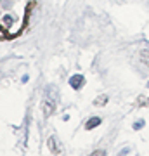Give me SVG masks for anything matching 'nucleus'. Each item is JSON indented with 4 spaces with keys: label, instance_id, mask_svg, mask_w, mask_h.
Here are the masks:
<instances>
[{
    "label": "nucleus",
    "instance_id": "7ed1b4c3",
    "mask_svg": "<svg viewBox=\"0 0 149 156\" xmlns=\"http://www.w3.org/2000/svg\"><path fill=\"white\" fill-rule=\"evenodd\" d=\"M99 125H101V118L99 116H94V118H90V120L85 123V128H87V130H92V128L99 127Z\"/></svg>",
    "mask_w": 149,
    "mask_h": 156
},
{
    "label": "nucleus",
    "instance_id": "423d86ee",
    "mask_svg": "<svg viewBox=\"0 0 149 156\" xmlns=\"http://www.w3.org/2000/svg\"><path fill=\"white\" fill-rule=\"evenodd\" d=\"M12 23H14V17H12V16H9V14L4 16V24H5V28H11Z\"/></svg>",
    "mask_w": 149,
    "mask_h": 156
},
{
    "label": "nucleus",
    "instance_id": "f03ea898",
    "mask_svg": "<svg viewBox=\"0 0 149 156\" xmlns=\"http://www.w3.org/2000/svg\"><path fill=\"white\" fill-rule=\"evenodd\" d=\"M49 147H50V151H52V153H61L62 146H61V142L57 140V137H55V135H50V137H49Z\"/></svg>",
    "mask_w": 149,
    "mask_h": 156
},
{
    "label": "nucleus",
    "instance_id": "0eeeda50",
    "mask_svg": "<svg viewBox=\"0 0 149 156\" xmlns=\"http://www.w3.org/2000/svg\"><path fill=\"white\" fill-rule=\"evenodd\" d=\"M14 5V0H2V7L4 9H11Z\"/></svg>",
    "mask_w": 149,
    "mask_h": 156
},
{
    "label": "nucleus",
    "instance_id": "39448f33",
    "mask_svg": "<svg viewBox=\"0 0 149 156\" xmlns=\"http://www.w3.org/2000/svg\"><path fill=\"white\" fill-rule=\"evenodd\" d=\"M106 102H108V95H99V97H97V99L94 101L95 106H104Z\"/></svg>",
    "mask_w": 149,
    "mask_h": 156
},
{
    "label": "nucleus",
    "instance_id": "f8f14e48",
    "mask_svg": "<svg viewBox=\"0 0 149 156\" xmlns=\"http://www.w3.org/2000/svg\"><path fill=\"white\" fill-rule=\"evenodd\" d=\"M147 87H149V82H147Z\"/></svg>",
    "mask_w": 149,
    "mask_h": 156
},
{
    "label": "nucleus",
    "instance_id": "9b49d317",
    "mask_svg": "<svg viewBox=\"0 0 149 156\" xmlns=\"http://www.w3.org/2000/svg\"><path fill=\"white\" fill-rule=\"evenodd\" d=\"M4 37H5V33H4V31L0 30V38H4Z\"/></svg>",
    "mask_w": 149,
    "mask_h": 156
},
{
    "label": "nucleus",
    "instance_id": "9d476101",
    "mask_svg": "<svg viewBox=\"0 0 149 156\" xmlns=\"http://www.w3.org/2000/svg\"><path fill=\"white\" fill-rule=\"evenodd\" d=\"M92 154H94V156H99V154H102V156H104L106 153H104V151H94V153H92Z\"/></svg>",
    "mask_w": 149,
    "mask_h": 156
},
{
    "label": "nucleus",
    "instance_id": "f257e3e1",
    "mask_svg": "<svg viewBox=\"0 0 149 156\" xmlns=\"http://www.w3.org/2000/svg\"><path fill=\"white\" fill-rule=\"evenodd\" d=\"M83 83H85V78H83V75H73L71 78H69V87L75 90H80L83 87Z\"/></svg>",
    "mask_w": 149,
    "mask_h": 156
},
{
    "label": "nucleus",
    "instance_id": "1a4fd4ad",
    "mask_svg": "<svg viewBox=\"0 0 149 156\" xmlns=\"http://www.w3.org/2000/svg\"><path fill=\"white\" fill-rule=\"evenodd\" d=\"M144 127V120H139V122L133 123V130H140Z\"/></svg>",
    "mask_w": 149,
    "mask_h": 156
},
{
    "label": "nucleus",
    "instance_id": "6e6552de",
    "mask_svg": "<svg viewBox=\"0 0 149 156\" xmlns=\"http://www.w3.org/2000/svg\"><path fill=\"white\" fill-rule=\"evenodd\" d=\"M140 56H142V61L146 62V64H149V50H142Z\"/></svg>",
    "mask_w": 149,
    "mask_h": 156
},
{
    "label": "nucleus",
    "instance_id": "20e7f679",
    "mask_svg": "<svg viewBox=\"0 0 149 156\" xmlns=\"http://www.w3.org/2000/svg\"><path fill=\"white\" fill-rule=\"evenodd\" d=\"M44 111H45V115H47V116H49V115H52V111H54V101L47 99V102L44 104Z\"/></svg>",
    "mask_w": 149,
    "mask_h": 156
}]
</instances>
